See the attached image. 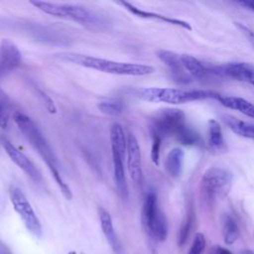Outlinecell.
Instances as JSON below:
<instances>
[{
  "label": "cell",
  "instance_id": "4fadbf2b",
  "mask_svg": "<svg viewBox=\"0 0 254 254\" xmlns=\"http://www.w3.org/2000/svg\"><path fill=\"white\" fill-rule=\"evenodd\" d=\"M218 75L227 76L254 86V65L244 62L228 63L212 69Z\"/></svg>",
  "mask_w": 254,
  "mask_h": 254
},
{
  "label": "cell",
  "instance_id": "f1b7e54d",
  "mask_svg": "<svg viewBox=\"0 0 254 254\" xmlns=\"http://www.w3.org/2000/svg\"><path fill=\"white\" fill-rule=\"evenodd\" d=\"M235 26L237 27V29H239L241 31V33L248 39V41L254 47V32L251 31L248 27H246L245 25H243L241 23H235Z\"/></svg>",
  "mask_w": 254,
  "mask_h": 254
},
{
  "label": "cell",
  "instance_id": "3957f363",
  "mask_svg": "<svg viewBox=\"0 0 254 254\" xmlns=\"http://www.w3.org/2000/svg\"><path fill=\"white\" fill-rule=\"evenodd\" d=\"M57 56L63 61L110 74L142 76L151 74L155 70L153 66L148 64L116 62L79 53L62 52L59 53Z\"/></svg>",
  "mask_w": 254,
  "mask_h": 254
},
{
  "label": "cell",
  "instance_id": "e575fe53",
  "mask_svg": "<svg viewBox=\"0 0 254 254\" xmlns=\"http://www.w3.org/2000/svg\"><path fill=\"white\" fill-rule=\"evenodd\" d=\"M80 254H83V253H80Z\"/></svg>",
  "mask_w": 254,
  "mask_h": 254
},
{
  "label": "cell",
  "instance_id": "d4e9b609",
  "mask_svg": "<svg viewBox=\"0 0 254 254\" xmlns=\"http://www.w3.org/2000/svg\"><path fill=\"white\" fill-rule=\"evenodd\" d=\"M9 123V112L7 109L6 96L4 92L0 89V127L2 129L7 128Z\"/></svg>",
  "mask_w": 254,
  "mask_h": 254
},
{
  "label": "cell",
  "instance_id": "6da1fadb",
  "mask_svg": "<svg viewBox=\"0 0 254 254\" xmlns=\"http://www.w3.org/2000/svg\"><path fill=\"white\" fill-rule=\"evenodd\" d=\"M13 120L16 123L18 129L22 132L24 137L30 143V145L37 151L43 161H45V163L47 164L63 195L66 199H71L72 193L69 187L64 183L62 177L61 167L58 158L54 153L53 149L51 148L49 142L46 140L45 136L37 127V125L29 116L22 112L14 113Z\"/></svg>",
  "mask_w": 254,
  "mask_h": 254
},
{
  "label": "cell",
  "instance_id": "2e32d148",
  "mask_svg": "<svg viewBox=\"0 0 254 254\" xmlns=\"http://www.w3.org/2000/svg\"><path fill=\"white\" fill-rule=\"evenodd\" d=\"M207 144L210 151L214 154H221L227 151V145L223 137L220 124L214 120L210 119L207 122Z\"/></svg>",
  "mask_w": 254,
  "mask_h": 254
},
{
  "label": "cell",
  "instance_id": "5bb4252c",
  "mask_svg": "<svg viewBox=\"0 0 254 254\" xmlns=\"http://www.w3.org/2000/svg\"><path fill=\"white\" fill-rule=\"evenodd\" d=\"M157 57L170 68L174 80L180 83H188L191 81V76L186 71L182 64L181 55L172 51L160 50L157 52Z\"/></svg>",
  "mask_w": 254,
  "mask_h": 254
},
{
  "label": "cell",
  "instance_id": "ac0fdd59",
  "mask_svg": "<svg viewBox=\"0 0 254 254\" xmlns=\"http://www.w3.org/2000/svg\"><path fill=\"white\" fill-rule=\"evenodd\" d=\"M217 101L226 108L238 110L242 114L254 119V103L237 96H223L219 95Z\"/></svg>",
  "mask_w": 254,
  "mask_h": 254
},
{
  "label": "cell",
  "instance_id": "83f0119b",
  "mask_svg": "<svg viewBox=\"0 0 254 254\" xmlns=\"http://www.w3.org/2000/svg\"><path fill=\"white\" fill-rule=\"evenodd\" d=\"M38 92H39V94H40L42 100L44 101V103H45L47 109L49 110V112H50V113H56V110H57V109H56L55 103H54V101L52 100V98H51L45 91H43V90H41V89H39Z\"/></svg>",
  "mask_w": 254,
  "mask_h": 254
},
{
  "label": "cell",
  "instance_id": "9c48e42d",
  "mask_svg": "<svg viewBox=\"0 0 254 254\" xmlns=\"http://www.w3.org/2000/svg\"><path fill=\"white\" fill-rule=\"evenodd\" d=\"M9 196L15 211L21 217L26 228L34 236L41 237L43 234L41 222L24 192L19 188L12 186L9 190Z\"/></svg>",
  "mask_w": 254,
  "mask_h": 254
},
{
  "label": "cell",
  "instance_id": "5b68a950",
  "mask_svg": "<svg viewBox=\"0 0 254 254\" xmlns=\"http://www.w3.org/2000/svg\"><path fill=\"white\" fill-rule=\"evenodd\" d=\"M219 93L203 89H181L169 87H146L138 91V97L148 102H164L170 104H183L190 101L215 99Z\"/></svg>",
  "mask_w": 254,
  "mask_h": 254
},
{
  "label": "cell",
  "instance_id": "ffe728a7",
  "mask_svg": "<svg viewBox=\"0 0 254 254\" xmlns=\"http://www.w3.org/2000/svg\"><path fill=\"white\" fill-rule=\"evenodd\" d=\"M223 121L224 123L234 132L236 135L254 140V124L243 121L240 119H237L236 117L230 116V115H224L223 116Z\"/></svg>",
  "mask_w": 254,
  "mask_h": 254
},
{
  "label": "cell",
  "instance_id": "4dcf8cb0",
  "mask_svg": "<svg viewBox=\"0 0 254 254\" xmlns=\"http://www.w3.org/2000/svg\"><path fill=\"white\" fill-rule=\"evenodd\" d=\"M237 3L251 11H254V0H243V1H239Z\"/></svg>",
  "mask_w": 254,
  "mask_h": 254
},
{
  "label": "cell",
  "instance_id": "f546056e",
  "mask_svg": "<svg viewBox=\"0 0 254 254\" xmlns=\"http://www.w3.org/2000/svg\"><path fill=\"white\" fill-rule=\"evenodd\" d=\"M209 254H232L228 249L219 246V245H214L211 246L210 250H209Z\"/></svg>",
  "mask_w": 254,
  "mask_h": 254
},
{
  "label": "cell",
  "instance_id": "9a60e30c",
  "mask_svg": "<svg viewBox=\"0 0 254 254\" xmlns=\"http://www.w3.org/2000/svg\"><path fill=\"white\" fill-rule=\"evenodd\" d=\"M98 216L100 220L101 230L104 234L105 239L107 240L110 248L115 254H124V247L119 239L112 222L110 213L103 207L98 208Z\"/></svg>",
  "mask_w": 254,
  "mask_h": 254
},
{
  "label": "cell",
  "instance_id": "484cf974",
  "mask_svg": "<svg viewBox=\"0 0 254 254\" xmlns=\"http://www.w3.org/2000/svg\"><path fill=\"white\" fill-rule=\"evenodd\" d=\"M205 247V237L202 233H196L188 254H201Z\"/></svg>",
  "mask_w": 254,
  "mask_h": 254
},
{
  "label": "cell",
  "instance_id": "7c38bea8",
  "mask_svg": "<svg viewBox=\"0 0 254 254\" xmlns=\"http://www.w3.org/2000/svg\"><path fill=\"white\" fill-rule=\"evenodd\" d=\"M22 62V54L18 46L9 39L0 43V78L15 70Z\"/></svg>",
  "mask_w": 254,
  "mask_h": 254
},
{
  "label": "cell",
  "instance_id": "cb8c5ba5",
  "mask_svg": "<svg viewBox=\"0 0 254 254\" xmlns=\"http://www.w3.org/2000/svg\"><path fill=\"white\" fill-rule=\"evenodd\" d=\"M193 220H194V215H193V212L192 211H189L184 222L182 223L181 227H180V230H179V234H178V244L180 246L184 245L189 236H190V233L191 231V228H192V224H193Z\"/></svg>",
  "mask_w": 254,
  "mask_h": 254
},
{
  "label": "cell",
  "instance_id": "8992f818",
  "mask_svg": "<svg viewBox=\"0 0 254 254\" xmlns=\"http://www.w3.org/2000/svg\"><path fill=\"white\" fill-rule=\"evenodd\" d=\"M126 143L124 130L119 123H113L110 127V145L113 163L114 181L118 194L123 198H128V185L125 175V157H126Z\"/></svg>",
  "mask_w": 254,
  "mask_h": 254
},
{
  "label": "cell",
  "instance_id": "836d02e7",
  "mask_svg": "<svg viewBox=\"0 0 254 254\" xmlns=\"http://www.w3.org/2000/svg\"><path fill=\"white\" fill-rule=\"evenodd\" d=\"M67 254H77L75 251H69Z\"/></svg>",
  "mask_w": 254,
  "mask_h": 254
},
{
  "label": "cell",
  "instance_id": "d6a6232c",
  "mask_svg": "<svg viewBox=\"0 0 254 254\" xmlns=\"http://www.w3.org/2000/svg\"><path fill=\"white\" fill-rule=\"evenodd\" d=\"M151 254H159V253L156 251V249H154V248H151Z\"/></svg>",
  "mask_w": 254,
  "mask_h": 254
},
{
  "label": "cell",
  "instance_id": "ba28073f",
  "mask_svg": "<svg viewBox=\"0 0 254 254\" xmlns=\"http://www.w3.org/2000/svg\"><path fill=\"white\" fill-rule=\"evenodd\" d=\"M232 182L233 175L230 171L220 167H210L201 178V187L209 198H223L228 194Z\"/></svg>",
  "mask_w": 254,
  "mask_h": 254
},
{
  "label": "cell",
  "instance_id": "1f68e13d",
  "mask_svg": "<svg viewBox=\"0 0 254 254\" xmlns=\"http://www.w3.org/2000/svg\"><path fill=\"white\" fill-rule=\"evenodd\" d=\"M240 254H254V252L252 250H250V249H245V250H242L240 252Z\"/></svg>",
  "mask_w": 254,
  "mask_h": 254
},
{
  "label": "cell",
  "instance_id": "44dd1931",
  "mask_svg": "<svg viewBox=\"0 0 254 254\" xmlns=\"http://www.w3.org/2000/svg\"><path fill=\"white\" fill-rule=\"evenodd\" d=\"M184 156L185 153L181 148H174L166 157L165 169L167 173L174 179L179 178L182 173Z\"/></svg>",
  "mask_w": 254,
  "mask_h": 254
},
{
  "label": "cell",
  "instance_id": "7402d4cb",
  "mask_svg": "<svg viewBox=\"0 0 254 254\" xmlns=\"http://www.w3.org/2000/svg\"><path fill=\"white\" fill-rule=\"evenodd\" d=\"M222 234L224 242L228 245L233 244L239 236V228L236 220L229 214H225L222 219Z\"/></svg>",
  "mask_w": 254,
  "mask_h": 254
},
{
  "label": "cell",
  "instance_id": "e0dca14e",
  "mask_svg": "<svg viewBox=\"0 0 254 254\" xmlns=\"http://www.w3.org/2000/svg\"><path fill=\"white\" fill-rule=\"evenodd\" d=\"M120 5L124 6L129 12L137 15L138 17H141V18H147V19H156V20H161L165 23H168V24H171V25H175V26H179L181 28H184V29H187V30H191V27L190 25L186 22V21H183V20H179V19H175V18H170V17H167V16H164V15H160V14H157V13H153V12H148V11H145V10H142L136 6H134L132 3L130 2H126V1H121L119 2Z\"/></svg>",
  "mask_w": 254,
  "mask_h": 254
},
{
  "label": "cell",
  "instance_id": "4316f807",
  "mask_svg": "<svg viewBox=\"0 0 254 254\" xmlns=\"http://www.w3.org/2000/svg\"><path fill=\"white\" fill-rule=\"evenodd\" d=\"M152 138H153V143L151 148V159H152V162L158 166L160 163V149H161L162 140L157 137H152Z\"/></svg>",
  "mask_w": 254,
  "mask_h": 254
},
{
  "label": "cell",
  "instance_id": "30bf717a",
  "mask_svg": "<svg viewBox=\"0 0 254 254\" xmlns=\"http://www.w3.org/2000/svg\"><path fill=\"white\" fill-rule=\"evenodd\" d=\"M0 143L4 151L10 158V160L18 168H20L35 183L42 182V175L40 171L36 168V166L30 161V159L25 154H23L18 148H16L9 140H7L4 137H1Z\"/></svg>",
  "mask_w": 254,
  "mask_h": 254
},
{
  "label": "cell",
  "instance_id": "603a6c76",
  "mask_svg": "<svg viewBox=\"0 0 254 254\" xmlns=\"http://www.w3.org/2000/svg\"><path fill=\"white\" fill-rule=\"evenodd\" d=\"M97 107L99 111L104 114H107L110 116H117L124 111L125 104L120 99L111 98V99H107L99 102Z\"/></svg>",
  "mask_w": 254,
  "mask_h": 254
},
{
  "label": "cell",
  "instance_id": "52a82bcc",
  "mask_svg": "<svg viewBox=\"0 0 254 254\" xmlns=\"http://www.w3.org/2000/svg\"><path fill=\"white\" fill-rule=\"evenodd\" d=\"M142 224L146 232L157 241H165L168 236V223L164 212L158 204L157 195L150 191L144 198L142 206Z\"/></svg>",
  "mask_w": 254,
  "mask_h": 254
},
{
  "label": "cell",
  "instance_id": "8fae6325",
  "mask_svg": "<svg viewBox=\"0 0 254 254\" xmlns=\"http://www.w3.org/2000/svg\"><path fill=\"white\" fill-rule=\"evenodd\" d=\"M126 162H127V170L133 183L137 185L141 184L143 179L141 149H140V145L137 138L132 133H129L127 135Z\"/></svg>",
  "mask_w": 254,
  "mask_h": 254
},
{
  "label": "cell",
  "instance_id": "7a4b0ae2",
  "mask_svg": "<svg viewBox=\"0 0 254 254\" xmlns=\"http://www.w3.org/2000/svg\"><path fill=\"white\" fill-rule=\"evenodd\" d=\"M150 131L152 137L161 140L174 137L178 142L186 146L197 145L199 135L190 128L186 121L183 110L178 108H165L160 110L151 120Z\"/></svg>",
  "mask_w": 254,
  "mask_h": 254
},
{
  "label": "cell",
  "instance_id": "277c9868",
  "mask_svg": "<svg viewBox=\"0 0 254 254\" xmlns=\"http://www.w3.org/2000/svg\"><path fill=\"white\" fill-rule=\"evenodd\" d=\"M30 3L46 14L62 19L71 20L89 29L100 28L103 25L102 18L98 14L80 5L39 0L30 1Z\"/></svg>",
  "mask_w": 254,
  "mask_h": 254
},
{
  "label": "cell",
  "instance_id": "d6986e66",
  "mask_svg": "<svg viewBox=\"0 0 254 254\" xmlns=\"http://www.w3.org/2000/svg\"><path fill=\"white\" fill-rule=\"evenodd\" d=\"M181 60L186 71L193 78L203 79L211 71L201 62L190 55H181Z\"/></svg>",
  "mask_w": 254,
  "mask_h": 254
}]
</instances>
